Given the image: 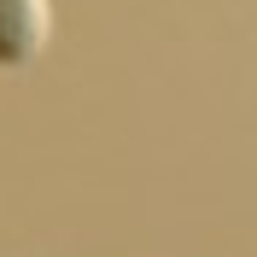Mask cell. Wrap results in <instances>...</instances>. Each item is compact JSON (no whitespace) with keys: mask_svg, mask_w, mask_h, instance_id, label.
Returning <instances> with one entry per match:
<instances>
[{"mask_svg":"<svg viewBox=\"0 0 257 257\" xmlns=\"http://www.w3.org/2000/svg\"><path fill=\"white\" fill-rule=\"evenodd\" d=\"M53 35V0H0V70H24Z\"/></svg>","mask_w":257,"mask_h":257,"instance_id":"cell-1","label":"cell"}]
</instances>
